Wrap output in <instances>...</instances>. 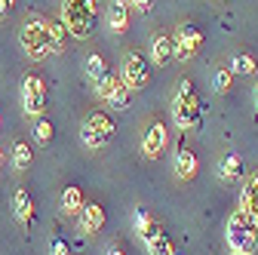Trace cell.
I'll return each instance as SVG.
<instances>
[{
    "mask_svg": "<svg viewBox=\"0 0 258 255\" xmlns=\"http://www.w3.org/2000/svg\"><path fill=\"white\" fill-rule=\"evenodd\" d=\"M172 120L181 133H200L203 126V102L197 99V89L187 77L178 80V89L172 95Z\"/></svg>",
    "mask_w": 258,
    "mask_h": 255,
    "instance_id": "cell-1",
    "label": "cell"
},
{
    "mask_svg": "<svg viewBox=\"0 0 258 255\" xmlns=\"http://www.w3.org/2000/svg\"><path fill=\"white\" fill-rule=\"evenodd\" d=\"M224 240L231 246V255H255L258 249V228L240 206L231 212L228 225H224Z\"/></svg>",
    "mask_w": 258,
    "mask_h": 255,
    "instance_id": "cell-2",
    "label": "cell"
},
{
    "mask_svg": "<svg viewBox=\"0 0 258 255\" xmlns=\"http://www.w3.org/2000/svg\"><path fill=\"white\" fill-rule=\"evenodd\" d=\"M68 34L83 40L92 34V25H95V0H61V19H58Z\"/></svg>",
    "mask_w": 258,
    "mask_h": 255,
    "instance_id": "cell-3",
    "label": "cell"
},
{
    "mask_svg": "<svg viewBox=\"0 0 258 255\" xmlns=\"http://www.w3.org/2000/svg\"><path fill=\"white\" fill-rule=\"evenodd\" d=\"M19 43L25 49V55L31 61H43L49 52H52V43H49V28H46V19L40 16H31L25 25H22V34H19Z\"/></svg>",
    "mask_w": 258,
    "mask_h": 255,
    "instance_id": "cell-4",
    "label": "cell"
},
{
    "mask_svg": "<svg viewBox=\"0 0 258 255\" xmlns=\"http://www.w3.org/2000/svg\"><path fill=\"white\" fill-rule=\"evenodd\" d=\"M114 136H117V126H114V120H111L105 111L89 114V117L83 120V126H80V142H83L86 148H92V151L108 148V145L114 142Z\"/></svg>",
    "mask_w": 258,
    "mask_h": 255,
    "instance_id": "cell-5",
    "label": "cell"
},
{
    "mask_svg": "<svg viewBox=\"0 0 258 255\" xmlns=\"http://www.w3.org/2000/svg\"><path fill=\"white\" fill-rule=\"evenodd\" d=\"M92 86H95V95H99L102 102H108L114 111H126L129 102H133V89H129L120 80V74H114L111 68L99 77V83H92Z\"/></svg>",
    "mask_w": 258,
    "mask_h": 255,
    "instance_id": "cell-6",
    "label": "cell"
},
{
    "mask_svg": "<svg viewBox=\"0 0 258 255\" xmlns=\"http://www.w3.org/2000/svg\"><path fill=\"white\" fill-rule=\"evenodd\" d=\"M22 108L31 120L43 117V111H46V80L43 77L25 74V80H22Z\"/></svg>",
    "mask_w": 258,
    "mask_h": 255,
    "instance_id": "cell-7",
    "label": "cell"
},
{
    "mask_svg": "<svg viewBox=\"0 0 258 255\" xmlns=\"http://www.w3.org/2000/svg\"><path fill=\"white\" fill-rule=\"evenodd\" d=\"M172 40H175V61H190L203 49V28L194 22H181Z\"/></svg>",
    "mask_w": 258,
    "mask_h": 255,
    "instance_id": "cell-8",
    "label": "cell"
},
{
    "mask_svg": "<svg viewBox=\"0 0 258 255\" xmlns=\"http://www.w3.org/2000/svg\"><path fill=\"white\" fill-rule=\"evenodd\" d=\"M120 80L129 89H145L151 83V61L142 52H129L123 58V68H120Z\"/></svg>",
    "mask_w": 258,
    "mask_h": 255,
    "instance_id": "cell-9",
    "label": "cell"
},
{
    "mask_svg": "<svg viewBox=\"0 0 258 255\" xmlns=\"http://www.w3.org/2000/svg\"><path fill=\"white\" fill-rule=\"evenodd\" d=\"M139 237H142V243H145V249L151 252V255H175V246H172V240H169V234L163 231V225L160 221H148V228L145 231H139Z\"/></svg>",
    "mask_w": 258,
    "mask_h": 255,
    "instance_id": "cell-10",
    "label": "cell"
},
{
    "mask_svg": "<svg viewBox=\"0 0 258 255\" xmlns=\"http://www.w3.org/2000/svg\"><path fill=\"white\" fill-rule=\"evenodd\" d=\"M172 160H175V175H178L181 181H194V178H197V172H200V160H197V154L187 148L184 139L175 145V157H172Z\"/></svg>",
    "mask_w": 258,
    "mask_h": 255,
    "instance_id": "cell-11",
    "label": "cell"
},
{
    "mask_svg": "<svg viewBox=\"0 0 258 255\" xmlns=\"http://www.w3.org/2000/svg\"><path fill=\"white\" fill-rule=\"evenodd\" d=\"M166 139H169L166 126L160 123V120H154V123L148 126V133L142 136V154L148 157V160H157V157L163 154V148H166Z\"/></svg>",
    "mask_w": 258,
    "mask_h": 255,
    "instance_id": "cell-12",
    "label": "cell"
},
{
    "mask_svg": "<svg viewBox=\"0 0 258 255\" xmlns=\"http://www.w3.org/2000/svg\"><path fill=\"white\" fill-rule=\"evenodd\" d=\"M151 58L154 65H169V61H175V40L172 34H166V31H157V34L151 37Z\"/></svg>",
    "mask_w": 258,
    "mask_h": 255,
    "instance_id": "cell-13",
    "label": "cell"
},
{
    "mask_svg": "<svg viewBox=\"0 0 258 255\" xmlns=\"http://www.w3.org/2000/svg\"><path fill=\"white\" fill-rule=\"evenodd\" d=\"M13 218L25 231L34 225V200H31V194L25 187H16V194H13Z\"/></svg>",
    "mask_w": 258,
    "mask_h": 255,
    "instance_id": "cell-14",
    "label": "cell"
},
{
    "mask_svg": "<svg viewBox=\"0 0 258 255\" xmlns=\"http://www.w3.org/2000/svg\"><path fill=\"white\" fill-rule=\"evenodd\" d=\"M77 225L83 234H99L105 228V209L99 203H83V209L77 212Z\"/></svg>",
    "mask_w": 258,
    "mask_h": 255,
    "instance_id": "cell-15",
    "label": "cell"
},
{
    "mask_svg": "<svg viewBox=\"0 0 258 255\" xmlns=\"http://www.w3.org/2000/svg\"><path fill=\"white\" fill-rule=\"evenodd\" d=\"M240 209L255 221V228H258V172H252V175L243 181V190H240Z\"/></svg>",
    "mask_w": 258,
    "mask_h": 255,
    "instance_id": "cell-16",
    "label": "cell"
},
{
    "mask_svg": "<svg viewBox=\"0 0 258 255\" xmlns=\"http://www.w3.org/2000/svg\"><path fill=\"white\" fill-rule=\"evenodd\" d=\"M108 25L114 34H126L129 31V4L126 0H111L108 4Z\"/></svg>",
    "mask_w": 258,
    "mask_h": 255,
    "instance_id": "cell-17",
    "label": "cell"
},
{
    "mask_svg": "<svg viewBox=\"0 0 258 255\" xmlns=\"http://www.w3.org/2000/svg\"><path fill=\"white\" fill-rule=\"evenodd\" d=\"M218 178L221 181H240L243 178V157L240 154H224L218 163Z\"/></svg>",
    "mask_w": 258,
    "mask_h": 255,
    "instance_id": "cell-18",
    "label": "cell"
},
{
    "mask_svg": "<svg viewBox=\"0 0 258 255\" xmlns=\"http://www.w3.org/2000/svg\"><path fill=\"white\" fill-rule=\"evenodd\" d=\"M31 160H34V151H31V145L28 142H13V148H10V163H13V169H28L31 166Z\"/></svg>",
    "mask_w": 258,
    "mask_h": 255,
    "instance_id": "cell-19",
    "label": "cell"
},
{
    "mask_svg": "<svg viewBox=\"0 0 258 255\" xmlns=\"http://www.w3.org/2000/svg\"><path fill=\"white\" fill-rule=\"evenodd\" d=\"M83 203H86V200H83V190H80V187L71 184V187L61 190V209L68 212V215H77V212L83 209Z\"/></svg>",
    "mask_w": 258,
    "mask_h": 255,
    "instance_id": "cell-20",
    "label": "cell"
},
{
    "mask_svg": "<svg viewBox=\"0 0 258 255\" xmlns=\"http://www.w3.org/2000/svg\"><path fill=\"white\" fill-rule=\"evenodd\" d=\"M46 28H49V43H52V52H64V49H68V40H71L68 28H64L61 22H46Z\"/></svg>",
    "mask_w": 258,
    "mask_h": 255,
    "instance_id": "cell-21",
    "label": "cell"
},
{
    "mask_svg": "<svg viewBox=\"0 0 258 255\" xmlns=\"http://www.w3.org/2000/svg\"><path fill=\"white\" fill-rule=\"evenodd\" d=\"M83 71H86V80H89V83H99V77L108 71V65H105L102 55H89L86 65H83Z\"/></svg>",
    "mask_w": 258,
    "mask_h": 255,
    "instance_id": "cell-22",
    "label": "cell"
},
{
    "mask_svg": "<svg viewBox=\"0 0 258 255\" xmlns=\"http://www.w3.org/2000/svg\"><path fill=\"white\" fill-rule=\"evenodd\" d=\"M52 133H55V130H52V123H49L46 117H37V120H34V130H31V136H34L37 145H49V142H52Z\"/></svg>",
    "mask_w": 258,
    "mask_h": 255,
    "instance_id": "cell-23",
    "label": "cell"
},
{
    "mask_svg": "<svg viewBox=\"0 0 258 255\" xmlns=\"http://www.w3.org/2000/svg\"><path fill=\"white\" fill-rule=\"evenodd\" d=\"M231 74H255V58L249 52H237L231 61Z\"/></svg>",
    "mask_w": 258,
    "mask_h": 255,
    "instance_id": "cell-24",
    "label": "cell"
},
{
    "mask_svg": "<svg viewBox=\"0 0 258 255\" xmlns=\"http://www.w3.org/2000/svg\"><path fill=\"white\" fill-rule=\"evenodd\" d=\"M231 83H234L231 68H218V71L212 74V86H215V92H228V89H231Z\"/></svg>",
    "mask_w": 258,
    "mask_h": 255,
    "instance_id": "cell-25",
    "label": "cell"
},
{
    "mask_svg": "<svg viewBox=\"0 0 258 255\" xmlns=\"http://www.w3.org/2000/svg\"><path fill=\"white\" fill-rule=\"evenodd\" d=\"M46 252H49V255H71L68 243H64L61 237H49V246H46Z\"/></svg>",
    "mask_w": 258,
    "mask_h": 255,
    "instance_id": "cell-26",
    "label": "cell"
},
{
    "mask_svg": "<svg viewBox=\"0 0 258 255\" xmlns=\"http://www.w3.org/2000/svg\"><path fill=\"white\" fill-rule=\"evenodd\" d=\"M129 7H136L139 13H151V7H154V0H126Z\"/></svg>",
    "mask_w": 258,
    "mask_h": 255,
    "instance_id": "cell-27",
    "label": "cell"
},
{
    "mask_svg": "<svg viewBox=\"0 0 258 255\" xmlns=\"http://www.w3.org/2000/svg\"><path fill=\"white\" fill-rule=\"evenodd\" d=\"M148 221H151V215H148L145 209H139V212H136V231H145Z\"/></svg>",
    "mask_w": 258,
    "mask_h": 255,
    "instance_id": "cell-28",
    "label": "cell"
},
{
    "mask_svg": "<svg viewBox=\"0 0 258 255\" xmlns=\"http://www.w3.org/2000/svg\"><path fill=\"white\" fill-rule=\"evenodd\" d=\"M16 10V0H0V19H7Z\"/></svg>",
    "mask_w": 258,
    "mask_h": 255,
    "instance_id": "cell-29",
    "label": "cell"
},
{
    "mask_svg": "<svg viewBox=\"0 0 258 255\" xmlns=\"http://www.w3.org/2000/svg\"><path fill=\"white\" fill-rule=\"evenodd\" d=\"M105 255H126V252H123V249H120V246H111V249H108V252H105Z\"/></svg>",
    "mask_w": 258,
    "mask_h": 255,
    "instance_id": "cell-30",
    "label": "cell"
},
{
    "mask_svg": "<svg viewBox=\"0 0 258 255\" xmlns=\"http://www.w3.org/2000/svg\"><path fill=\"white\" fill-rule=\"evenodd\" d=\"M252 99H255V108H258V83H255V89H252Z\"/></svg>",
    "mask_w": 258,
    "mask_h": 255,
    "instance_id": "cell-31",
    "label": "cell"
},
{
    "mask_svg": "<svg viewBox=\"0 0 258 255\" xmlns=\"http://www.w3.org/2000/svg\"><path fill=\"white\" fill-rule=\"evenodd\" d=\"M0 166H4V151H0Z\"/></svg>",
    "mask_w": 258,
    "mask_h": 255,
    "instance_id": "cell-32",
    "label": "cell"
}]
</instances>
